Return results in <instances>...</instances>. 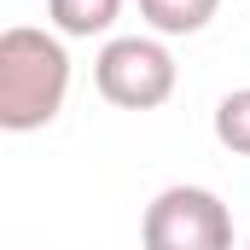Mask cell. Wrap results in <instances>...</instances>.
I'll use <instances>...</instances> for the list:
<instances>
[{"label":"cell","mask_w":250,"mask_h":250,"mask_svg":"<svg viewBox=\"0 0 250 250\" xmlns=\"http://www.w3.org/2000/svg\"><path fill=\"white\" fill-rule=\"evenodd\" d=\"M70 99V53L59 29L12 23L0 35V128L35 134L64 111Z\"/></svg>","instance_id":"6da1fadb"},{"label":"cell","mask_w":250,"mask_h":250,"mask_svg":"<svg viewBox=\"0 0 250 250\" xmlns=\"http://www.w3.org/2000/svg\"><path fill=\"white\" fill-rule=\"evenodd\" d=\"M175 53L157 35H111L93 59V87L117 111H157L175 93Z\"/></svg>","instance_id":"7a4b0ae2"},{"label":"cell","mask_w":250,"mask_h":250,"mask_svg":"<svg viewBox=\"0 0 250 250\" xmlns=\"http://www.w3.org/2000/svg\"><path fill=\"white\" fill-rule=\"evenodd\" d=\"M146 250H233V215L209 187H163L140 221Z\"/></svg>","instance_id":"3957f363"},{"label":"cell","mask_w":250,"mask_h":250,"mask_svg":"<svg viewBox=\"0 0 250 250\" xmlns=\"http://www.w3.org/2000/svg\"><path fill=\"white\" fill-rule=\"evenodd\" d=\"M123 18V0H47V23L64 41H93L111 35V23Z\"/></svg>","instance_id":"277c9868"},{"label":"cell","mask_w":250,"mask_h":250,"mask_svg":"<svg viewBox=\"0 0 250 250\" xmlns=\"http://www.w3.org/2000/svg\"><path fill=\"white\" fill-rule=\"evenodd\" d=\"M215 12H221V0H140V18L157 35H198Z\"/></svg>","instance_id":"5b68a950"},{"label":"cell","mask_w":250,"mask_h":250,"mask_svg":"<svg viewBox=\"0 0 250 250\" xmlns=\"http://www.w3.org/2000/svg\"><path fill=\"white\" fill-rule=\"evenodd\" d=\"M215 140H221L233 157H250V87H233V93L215 105Z\"/></svg>","instance_id":"8992f818"},{"label":"cell","mask_w":250,"mask_h":250,"mask_svg":"<svg viewBox=\"0 0 250 250\" xmlns=\"http://www.w3.org/2000/svg\"><path fill=\"white\" fill-rule=\"evenodd\" d=\"M245 250H250V239H245Z\"/></svg>","instance_id":"52a82bcc"}]
</instances>
